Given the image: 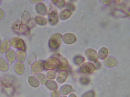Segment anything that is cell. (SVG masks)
I'll return each instance as SVG.
<instances>
[{
	"label": "cell",
	"instance_id": "obj_1",
	"mask_svg": "<svg viewBox=\"0 0 130 97\" xmlns=\"http://www.w3.org/2000/svg\"><path fill=\"white\" fill-rule=\"evenodd\" d=\"M61 42V35L60 34H55L52 36L50 42V46L53 49L57 48Z\"/></svg>",
	"mask_w": 130,
	"mask_h": 97
},
{
	"label": "cell",
	"instance_id": "obj_2",
	"mask_svg": "<svg viewBox=\"0 0 130 97\" xmlns=\"http://www.w3.org/2000/svg\"><path fill=\"white\" fill-rule=\"evenodd\" d=\"M95 67L93 64L90 63L84 64L80 68L82 72L84 73H92L95 70Z\"/></svg>",
	"mask_w": 130,
	"mask_h": 97
},
{
	"label": "cell",
	"instance_id": "obj_3",
	"mask_svg": "<svg viewBox=\"0 0 130 97\" xmlns=\"http://www.w3.org/2000/svg\"><path fill=\"white\" fill-rule=\"evenodd\" d=\"M58 63L57 60L54 58L50 59L45 62L44 67L46 69L50 70L54 69L57 67Z\"/></svg>",
	"mask_w": 130,
	"mask_h": 97
},
{
	"label": "cell",
	"instance_id": "obj_4",
	"mask_svg": "<svg viewBox=\"0 0 130 97\" xmlns=\"http://www.w3.org/2000/svg\"><path fill=\"white\" fill-rule=\"evenodd\" d=\"M87 56L88 59L92 61L96 62L98 60V55L97 52L92 49H89L87 50L86 52Z\"/></svg>",
	"mask_w": 130,
	"mask_h": 97
},
{
	"label": "cell",
	"instance_id": "obj_5",
	"mask_svg": "<svg viewBox=\"0 0 130 97\" xmlns=\"http://www.w3.org/2000/svg\"><path fill=\"white\" fill-rule=\"evenodd\" d=\"M73 90L72 87L70 85H66L61 87L60 89V94L63 95H68Z\"/></svg>",
	"mask_w": 130,
	"mask_h": 97
},
{
	"label": "cell",
	"instance_id": "obj_6",
	"mask_svg": "<svg viewBox=\"0 0 130 97\" xmlns=\"http://www.w3.org/2000/svg\"><path fill=\"white\" fill-rule=\"evenodd\" d=\"M75 36L72 34H67L63 36L64 41L68 44H72L75 41Z\"/></svg>",
	"mask_w": 130,
	"mask_h": 97
},
{
	"label": "cell",
	"instance_id": "obj_7",
	"mask_svg": "<svg viewBox=\"0 0 130 97\" xmlns=\"http://www.w3.org/2000/svg\"><path fill=\"white\" fill-rule=\"evenodd\" d=\"M105 64L108 67H113L117 64V61L115 58L113 57H109L105 60Z\"/></svg>",
	"mask_w": 130,
	"mask_h": 97
},
{
	"label": "cell",
	"instance_id": "obj_8",
	"mask_svg": "<svg viewBox=\"0 0 130 97\" xmlns=\"http://www.w3.org/2000/svg\"><path fill=\"white\" fill-rule=\"evenodd\" d=\"M68 61L66 60V58H62L60 60V62L59 65H58V68L60 70H66L68 68Z\"/></svg>",
	"mask_w": 130,
	"mask_h": 97
},
{
	"label": "cell",
	"instance_id": "obj_9",
	"mask_svg": "<svg viewBox=\"0 0 130 97\" xmlns=\"http://www.w3.org/2000/svg\"><path fill=\"white\" fill-rule=\"evenodd\" d=\"M68 76V73L66 71L61 72L58 75L57 80L60 83H63L66 81Z\"/></svg>",
	"mask_w": 130,
	"mask_h": 97
},
{
	"label": "cell",
	"instance_id": "obj_10",
	"mask_svg": "<svg viewBox=\"0 0 130 97\" xmlns=\"http://www.w3.org/2000/svg\"><path fill=\"white\" fill-rule=\"evenodd\" d=\"M108 50L105 47L101 48L99 51V57L101 59H104L107 56L108 54Z\"/></svg>",
	"mask_w": 130,
	"mask_h": 97
},
{
	"label": "cell",
	"instance_id": "obj_11",
	"mask_svg": "<svg viewBox=\"0 0 130 97\" xmlns=\"http://www.w3.org/2000/svg\"><path fill=\"white\" fill-rule=\"evenodd\" d=\"M46 86L50 89L54 90L56 89L57 87V84L54 81H49L46 82Z\"/></svg>",
	"mask_w": 130,
	"mask_h": 97
},
{
	"label": "cell",
	"instance_id": "obj_12",
	"mask_svg": "<svg viewBox=\"0 0 130 97\" xmlns=\"http://www.w3.org/2000/svg\"><path fill=\"white\" fill-rule=\"evenodd\" d=\"M35 65H36L34 66V71L35 73L40 72L43 70V63L42 62L37 63Z\"/></svg>",
	"mask_w": 130,
	"mask_h": 97
},
{
	"label": "cell",
	"instance_id": "obj_13",
	"mask_svg": "<svg viewBox=\"0 0 130 97\" xmlns=\"http://www.w3.org/2000/svg\"><path fill=\"white\" fill-rule=\"evenodd\" d=\"M71 11L68 10H65L61 12L60 14V17L61 18L65 19L68 17H69L71 16Z\"/></svg>",
	"mask_w": 130,
	"mask_h": 97
},
{
	"label": "cell",
	"instance_id": "obj_14",
	"mask_svg": "<svg viewBox=\"0 0 130 97\" xmlns=\"http://www.w3.org/2000/svg\"><path fill=\"white\" fill-rule=\"evenodd\" d=\"M57 20V15L55 13H53L52 15H50V17L49 21L52 24H54L56 23Z\"/></svg>",
	"mask_w": 130,
	"mask_h": 97
},
{
	"label": "cell",
	"instance_id": "obj_15",
	"mask_svg": "<svg viewBox=\"0 0 130 97\" xmlns=\"http://www.w3.org/2000/svg\"><path fill=\"white\" fill-rule=\"evenodd\" d=\"M38 77L39 81L42 84H44L45 83H46V76L44 74H42V73L39 74L38 75Z\"/></svg>",
	"mask_w": 130,
	"mask_h": 97
},
{
	"label": "cell",
	"instance_id": "obj_16",
	"mask_svg": "<svg viewBox=\"0 0 130 97\" xmlns=\"http://www.w3.org/2000/svg\"><path fill=\"white\" fill-rule=\"evenodd\" d=\"M56 73L54 71H50L47 73V76L50 79H54L56 77Z\"/></svg>",
	"mask_w": 130,
	"mask_h": 97
},
{
	"label": "cell",
	"instance_id": "obj_17",
	"mask_svg": "<svg viewBox=\"0 0 130 97\" xmlns=\"http://www.w3.org/2000/svg\"><path fill=\"white\" fill-rule=\"evenodd\" d=\"M31 84L33 86L35 87H38V86H39V82L38 81L37 79H36V78L34 77H32L31 78Z\"/></svg>",
	"mask_w": 130,
	"mask_h": 97
},
{
	"label": "cell",
	"instance_id": "obj_18",
	"mask_svg": "<svg viewBox=\"0 0 130 97\" xmlns=\"http://www.w3.org/2000/svg\"><path fill=\"white\" fill-rule=\"evenodd\" d=\"M95 97V93L93 91L88 92L86 94H84L82 97Z\"/></svg>",
	"mask_w": 130,
	"mask_h": 97
},
{
	"label": "cell",
	"instance_id": "obj_19",
	"mask_svg": "<svg viewBox=\"0 0 130 97\" xmlns=\"http://www.w3.org/2000/svg\"><path fill=\"white\" fill-rule=\"evenodd\" d=\"M84 58L82 57L78 56L75 58V62L77 64H81L84 61Z\"/></svg>",
	"mask_w": 130,
	"mask_h": 97
},
{
	"label": "cell",
	"instance_id": "obj_20",
	"mask_svg": "<svg viewBox=\"0 0 130 97\" xmlns=\"http://www.w3.org/2000/svg\"><path fill=\"white\" fill-rule=\"evenodd\" d=\"M80 81L82 84H88L90 82L89 79L87 77H82L80 79Z\"/></svg>",
	"mask_w": 130,
	"mask_h": 97
},
{
	"label": "cell",
	"instance_id": "obj_21",
	"mask_svg": "<svg viewBox=\"0 0 130 97\" xmlns=\"http://www.w3.org/2000/svg\"><path fill=\"white\" fill-rule=\"evenodd\" d=\"M60 94L57 90H55L52 93L51 97H59Z\"/></svg>",
	"mask_w": 130,
	"mask_h": 97
},
{
	"label": "cell",
	"instance_id": "obj_22",
	"mask_svg": "<svg viewBox=\"0 0 130 97\" xmlns=\"http://www.w3.org/2000/svg\"><path fill=\"white\" fill-rule=\"evenodd\" d=\"M38 22H40V24H45L47 23V21L44 18L42 17H39V18L38 19Z\"/></svg>",
	"mask_w": 130,
	"mask_h": 97
},
{
	"label": "cell",
	"instance_id": "obj_23",
	"mask_svg": "<svg viewBox=\"0 0 130 97\" xmlns=\"http://www.w3.org/2000/svg\"><path fill=\"white\" fill-rule=\"evenodd\" d=\"M69 97H77L76 96V95L74 94H71L70 95H69Z\"/></svg>",
	"mask_w": 130,
	"mask_h": 97
},
{
	"label": "cell",
	"instance_id": "obj_24",
	"mask_svg": "<svg viewBox=\"0 0 130 97\" xmlns=\"http://www.w3.org/2000/svg\"><path fill=\"white\" fill-rule=\"evenodd\" d=\"M66 97V96H62V97Z\"/></svg>",
	"mask_w": 130,
	"mask_h": 97
}]
</instances>
